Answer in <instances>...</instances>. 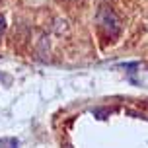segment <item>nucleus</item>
<instances>
[{
  "mask_svg": "<svg viewBox=\"0 0 148 148\" xmlns=\"http://www.w3.org/2000/svg\"><path fill=\"white\" fill-rule=\"evenodd\" d=\"M96 22L99 25V29L105 33V37H109V39H117L121 35V31H123V20H121V16L109 6H101L97 10Z\"/></svg>",
  "mask_w": 148,
  "mask_h": 148,
  "instance_id": "f257e3e1",
  "label": "nucleus"
},
{
  "mask_svg": "<svg viewBox=\"0 0 148 148\" xmlns=\"http://www.w3.org/2000/svg\"><path fill=\"white\" fill-rule=\"evenodd\" d=\"M4 29H6V18L0 14V37L4 35Z\"/></svg>",
  "mask_w": 148,
  "mask_h": 148,
  "instance_id": "f03ea898",
  "label": "nucleus"
}]
</instances>
